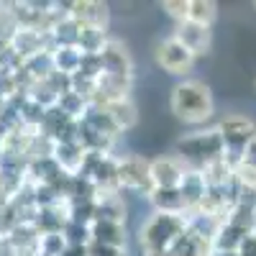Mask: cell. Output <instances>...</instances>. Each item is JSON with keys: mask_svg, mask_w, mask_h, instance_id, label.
Returning <instances> with one entry per match:
<instances>
[{"mask_svg": "<svg viewBox=\"0 0 256 256\" xmlns=\"http://www.w3.org/2000/svg\"><path fill=\"white\" fill-rule=\"evenodd\" d=\"M169 110L174 113L177 120H182L187 126H202L216 113V102H212V92L205 82L187 77L172 88Z\"/></svg>", "mask_w": 256, "mask_h": 256, "instance_id": "obj_1", "label": "cell"}, {"mask_svg": "<svg viewBox=\"0 0 256 256\" xmlns=\"http://www.w3.org/2000/svg\"><path fill=\"white\" fill-rule=\"evenodd\" d=\"M174 156L187 169H198L200 172L212 159L226 156V146L218 128H198V131H190L174 141Z\"/></svg>", "mask_w": 256, "mask_h": 256, "instance_id": "obj_2", "label": "cell"}, {"mask_svg": "<svg viewBox=\"0 0 256 256\" xmlns=\"http://www.w3.org/2000/svg\"><path fill=\"white\" fill-rule=\"evenodd\" d=\"M184 216L172 212H152L138 228V248L141 251H169L174 241L184 233Z\"/></svg>", "mask_w": 256, "mask_h": 256, "instance_id": "obj_3", "label": "cell"}, {"mask_svg": "<svg viewBox=\"0 0 256 256\" xmlns=\"http://www.w3.org/2000/svg\"><path fill=\"white\" fill-rule=\"evenodd\" d=\"M216 128H218V134L223 138V146H226V159L236 166L241 162V154H244L246 144L256 136V123L248 116L230 113V116L220 118Z\"/></svg>", "mask_w": 256, "mask_h": 256, "instance_id": "obj_4", "label": "cell"}, {"mask_svg": "<svg viewBox=\"0 0 256 256\" xmlns=\"http://www.w3.org/2000/svg\"><path fill=\"white\" fill-rule=\"evenodd\" d=\"M118 187L120 192H136L141 198H148L154 190L152 177H148V159L136 154H123L118 156Z\"/></svg>", "mask_w": 256, "mask_h": 256, "instance_id": "obj_5", "label": "cell"}, {"mask_svg": "<svg viewBox=\"0 0 256 256\" xmlns=\"http://www.w3.org/2000/svg\"><path fill=\"white\" fill-rule=\"evenodd\" d=\"M100 62H102V72L118 77L123 82H131L134 84V59L128 54L126 44L113 36H108V41L102 44L100 49Z\"/></svg>", "mask_w": 256, "mask_h": 256, "instance_id": "obj_6", "label": "cell"}, {"mask_svg": "<svg viewBox=\"0 0 256 256\" xmlns=\"http://www.w3.org/2000/svg\"><path fill=\"white\" fill-rule=\"evenodd\" d=\"M154 59L156 64L169 72V74H190V70L195 67V56H192L177 38H162L156 49H154Z\"/></svg>", "mask_w": 256, "mask_h": 256, "instance_id": "obj_7", "label": "cell"}, {"mask_svg": "<svg viewBox=\"0 0 256 256\" xmlns=\"http://www.w3.org/2000/svg\"><path fill=\"white\" fill-rule=\"evenodd\" d=\"M184 172H187V166L174 154L148 159V177H152L154 190H177Z\"/></svg>", "mask_w": 256, "mask_h": 256, "instance_id": "obj_8", "label": "cell"}, {"mask_svg": "<svg viewBox=\"0 0 256 256\" xmlns=\"http://www.w3.org/2000/svg\"><path fill=\"white\" fill-rule=\"evenodd\" d=\"M70 18L82 28H95L108 34L110 10L105 3H98V0H82V3L77 0V3H70Z\"/></svg>", "mask_w": 256, "mask_h": 256, "instance_id": "obj_9", "label": "cell"}, {"mask_svg": "<svg viewBox=\"0 0 256 256\" xmlns=\"http://www.w3.org/2000/svg\"><path fill=\"white\" fill-rule=\"evenodd\" d=\"M172 38H177L180 44L192 54V56H205L212 46V31L205 28V26H198L192 24V20H184V24H177L174 26V34Z\"/></svg>", "mask_w": 256, "mask_h": 256, "instance_id": "obj_10", "label": "cell"}, {"mask_svg": "<svg viewBox=\"0 0 256 256\" xmlns=\"http://www.w3.org/2000/svg\"><path fill=\"white\" fill-rule=\"evenodd\" d=\"M92 205H95L98 220H110V223L126 226V200L120 195V190H95Z\"/></svg>", "mask_w": 256, "mask_h": 256, "instance_id": "obj_11", "label": "cell"}, {"mask_svg": "<svg viewBox=\"0 0 256 256\" xmlns=\"http://www.w3.org/2000/svg\"><path fill=\"white\" fill-rule=\"evenodd\" d=\"M88 230H90V244H98V246L126 248V244H128L126 226H120V223H110V220H98V218H92V223L88 226Z\"/></svg>", "mask_w": 256, "mask_h": 256, "instance_id": "obj_12", "label": "cell"}, {"mask_svg": "<svg viewBox=\"0 0 256 256\" xmlns=\"http://www.w3.org/2000/svg\"><path fill=\"white\" fill-rule=\"evenodd\" d=\"M100 108L110 116V120L116 123V128L123 134V131H131V128L138 123V108L131 98H120V100H110L100 105Z\"/></svg>", "mask_w": 256, "mask_h": 256, "instance_id": "obj_13", "label": "cell"}, {"mask_svg": "<svg viewBox=\"0 0 256 256\" xmlns=\"http://www.w3.org/2000/svg\"><path fill=\"white\" fill-rule=\"evenodd\" d=\"M177 190H180V195H182L184 210H187V212H192V210H195V208L202 202L205 190H208V187H205V180H202V174L198 172V169H187Z\"/></svg>", "mask_w": 256, "mask_h": 256, "instance_id": "obj_14", "label": "cell"}, {"mask_svg": "<svg viewBox=\"0 0 256 256\" xmlns=\"http://www.w3.org/2000/svg\"><path fill=\"white\" fill-rule=\"evenodd\" d=\"M82 64V52L77 46H54L52 49V70L59 74L74 77Z\"/></svg>", "mask_w": 256, "mask_h": 256, "instance_id": "obj_15", "label": "cell"}, {"mask_svg": "<svg viewBox=\"0 0 256 256\" xmlns=\"http://www.w3.org/2000/svg\"><path fill=\"white\" fill-rule=\"evenodd\" d=\"M146 200L154 208V212H172V216H184L187 212L180 190H152Z\"/></svg>", "mask_w": 256, "mask_h": 256, "instance_id": "obj_16", "label": "cell"}, {"mask_svg": "<svg viewBox=\"0 0 256 256\" xmlns=\"http://www.w3.org/2000/svg\"><path fill=\"white\" fill-rule=\"evenodd\" d=\"M200 174L205 180V187H228V184H233V164L226 156L212 159L210 164H205L200 169Z\"/></svg>", "mask_w": 256, "mask_h": 256, "instance_id": "obj_17", "label": "cell"}, {"mask_svg": "<svg viewBox=\"0 0 256 256\" xmlns=\"http://www.w3.org/2000/svg\"><path fill=\"white\" fill-rule=\"evenodd\" d=\"M218 18V6L212 0H190V10H187V20L198 26L210 28Z\"/></svg>", "mask_w": 256, "mask_h": 256, "instance_id": "obj_18", "label": "cell"}, {"mask_svg": "<svg viewBox=\"0 0 256 256\" xmlns=\"http://www.w3.org/2000/svg\"><path fill=\"white\" fill-rule=\"evenodd\" d=\"M108 41V34L105 31H95V28H82L80 38H77V49L82 54H100L102 44Z\"/></svg>", "mask_w": 256, "mask_h": 256, "instance_id": "obj_19", "label": "cell"}, {"mask_svg": "<svg viewBox=\"0 0 256 256\" xmlns=\"http://www.w3.org/2000/svg\"><path fill=\"white\" fill-rule=\"evenodd\" d=\"M162 10L172 18L174 24H184L187 10H190V0H166V3H162Z\"/></svg>", "mask_w": 256, "mask_h": 256, "instance_id": "obj_20", "label": "cell"}, {"mask_svg": "<svg viewBox=\"0 0 256 256\" xmlns=\"http://www.w3.org/2000/svg\"><path fill=\"white\" fill-rule=\"evenodd\" d=\"M88 256H128V251H126V248H113V246L90 244V246H88Z\"/></svg>", "mask_w": 256, "mask_h": 256, "instance_id": "obj_21", "label": "cell"}, {"mask_svg": "<svg viewBox=\"0 0 256 256\" xmlns=\"http://www.w3.org/2000/svg\"><path fill=\"white\" fill-rule=\"evenodd\" d=\"M236 256H256V230H254V233H248V236L241 241V246H238Z\"/></svg>", "mask_w": 256, "mask_h": 256, "instance_id": "obj_22", "label": "cell"}, {"mask_svg": "<svg viewBox=\"0 0 256 256\" xmlns=\"http://www.w3.org/2000/svg\"><path fill=\"white\" fill-rule=\"evenodd\" d=\"M241 162L244 164H251V166H256V136L246 144V148H244V154H241Z\"/></svg>", "mask_w": 256, "mask_h": 256, "instance_id": "obj_23", "label": "cell"}, {"mask_svg": "<svg viewBox=\"0 0 256 256\" xmlns=\"http://www.w3.org/2000/svg\"><path fill=\"white\" fill-rule=\"evenodd\" d=\"M141 256H174L172 251H141Z\"/></svg>", "mask_w": 256, "mask_h": 256, "instance_id": "obj_24", "label": "cell"}, {"mask_svg": "<svg viewBox=\"0 0 256 256\" xmlns=\"http://www.w3.org/2000/svg\"><path fill=\"white\" fill-rule=\"evenodd\" d=\"M254 8H256V3H254Z\"/></svg>", "mask_w": 256, "mask_h": 256, "instance_id": "obj_25", "label": "cell"}]
</instances>
